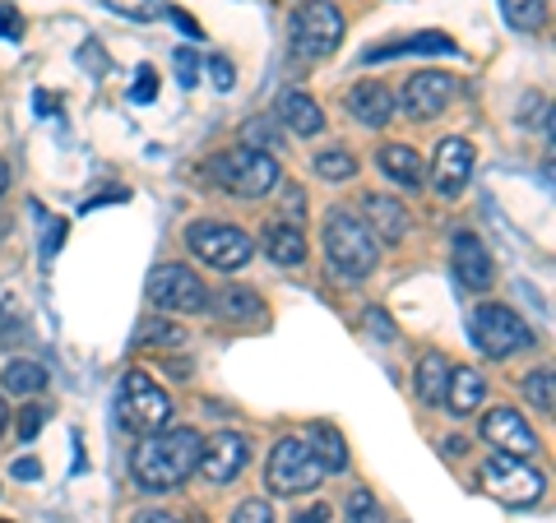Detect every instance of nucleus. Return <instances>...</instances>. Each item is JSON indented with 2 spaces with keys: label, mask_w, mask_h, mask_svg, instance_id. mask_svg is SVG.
Segmentation results:
<instances>
[{
  "label": "nucleus",
  "mask_w": 556,
  "mask_h": 523,
  "mask_svg": "<svg viewBox=\"0 0 556 523\" xmlns=\"http://www.w3.org/2000/svg\"><path fill=\"white\" fill-rule=\"evenodd\" d=\"M208 75H214V84H218L223 93H228L232 84H237V79H232V61H223V56H214V61H208Z\"/></svg>",
  "instance_id": "obj_38"
},
{
  "label": "nucleus",
  "mask_w": 556,
  "mask_h": 523,
  "mask_svg": "<svg viewBox=\"0 0 556 523\" xmlns=\"http://www.w3.org/2000/svg\"><path fill=\"white\" fill-rule=\"evenodd\" d=\"M394 107H399V98L386 89V84H376V79L357 84V89L348 93V112H353V120H362V126H367V130L390 126Z\"/></svg>",
  "instance_id": "obj_15"
},
{
  "label": "nucleus",
  "mask_w": 556,
  "mask_h": 523,
  "mask_svg": "<svg viewBox=\"0 0 556 523\" xmlns=\"http://www.w3.org/2000/svg\"><path fill=\"white\" fill-rule=\"evenodd\" d=\"M482 486L492 492L501 505H533L543 500V473H533L525 459H510V455H496L482 463Z\"/></svg>",
  "instance_id": "obj_8"
},
{
  "label": "nucleus",
  "mask_w": 556,
  "mask_h": 523,
  "mask_svg": "<svg viewBox=\"0 0 556 523\" xmlns=\"http://www.w3.org/2000/svg\"><path fill=\"white\" fill-rule=\"evenodd\" d=\"M473 343H478L492 361H506V357H515V353H525V347H533V329L519 320L510 306L486 302V306L473 310Z\"/></svg>",
  "instance_id": "obj_7"
},
{
  "label": "nucleus",
  "mask_w": 556,
  "mask_h": 523,
  "mask_svg": "<svg viewBox=\"0 0 556 523\" xmlns=\"http://www.w3.org/2000/svg\"><path fill=\"white\" fill-rule=\"evenodd\" d=\"M5 390L10 394H42L47 390V371H42V366L38 361H10L5 366Z\"/></svg>",
  "instance_id": "obj_26"
},
{
  "label": "nucleus",
  "mask_w": 556,
  "mask_h": 523,
  "mask_svg": "<svg viewBox=\"0 0 556 523\" xmlns=\"http://www.w3.org/2000/svg\"><path fill=\"white\" fill-rule=\"evenodd\" d=\"M139 523H181V519H172V514H144Z\"/></svg>",
  "instance_id": "obj_46"
},
{
  "label": "nucleus",
  "mask_w": 556,
  "mask_h": 523,
  "mask_svg": "<svg viewBox=\"0 0 556 523\" xmlns=\"http://www.w3.org/2000/svg\"><path fill=\"white\" fill-rule=\"evenodd\" d=\"M445 449H450V455H464V449H468V441H464V435H450V441H445Z\"/></svg>",
  "instance_id": "obj_44"
},
{
  "label": "nucleus",
  "mask_w": 556,
  "mask_h": 523,
  "mask_svg": "<svg viewBox=\"0 0 556 523\" xmlns=\"http://www.w3.org/2000/svg\"><path fill=\"white\" fill-rule=\"evenodd\" d=\"M292 523H329V505H311V510H298Z\"/></svg>",
  "instance_id": "obj_41"
},
{
  "label": "nucleus",
  "mask_w": 556,
  "mask_h": 523,
  "mask_svg": "<svg viewBox=\"0 0 556 523\" xmlns=\"http://www.w3.org/2000/svg\"><path fill=\"white\" fill-rule=\"evenodd\" d=\"M139 339L153 343V347H181L186 343V329L172 324V320H144V324H139Z\"/></svg>",
  "instance_id": "obj_30"
},
{
  "label": "nucleus",
  "mask_w": 556,
  "mask_h": 523,
  "mask_svg": "<svg viewBox=\"0 0 556 523\" xmlns=\"http://www.w3.org/2000/svg\"><path fill=\"white\" fill-rule=\"evenodd\" d=\"M232 523H274V510L265 500H241L232 510Z\"/></svg>",
  "instance_id": "obj_34"
},
{
  "label": "nucleus",
  "mask_w": 556,
  "mask_h": 523,
  "mask_svg": "<svg viewBox=\"0 0 556 523\" xmlns=\"http://www.w3.org/2000/svg\"><path fill=\"white\" fill-rule=\"evenodd\" d=\"M208 177H214L223 190H228V195L260 200V195H269V190L278 186V163L269 158L265 149L241 144V149L218 153V158L208 163Z\"/></svg>",
  "instance_id": "obj_4"
},
{
  "label": "nucleus",
  "mask_w": 556,
  "mask_h": 523,
  "mask_svg": "<svg viewBox=\"0 0 556 523\" xmlns=\"http://www.w3.org/2000/svg\"><path fill=\"white\" fill-rule=\"evenodd\" d=\"M144 296L159 310H204L208 306L204 283L190 269H181V265H159V269H153L149 283H144Z\"/></svg>",
  "instance_id": "obj_10"
},
{
  "label": "nucleus",
  "mask_w": 556,
  "mask_h": 523,
  "mask_svg": "<svg viewBox=\"0 0 556 523\" xmlns=\"http://www.w3.org/2000/svg\"><path fill=\"white\" fill-rule=\"evenodd\" d=\"M357 171V158L348 149H325V153H316V177H325V181H348Z\"/></svg>",
  "instance_id": "obj_28"
},
{
  "label": "nucleus",
  "mask_w": 556,
  "mask_h": 523,
  "mask_svg": "<svg viewBox=\"0 0 556 523\" xmlns=\"http://www.w3.org/2000/svg\"><path fill=\"white\" fill-rule=\"evenodd\" d=\"M20 33H24V20L14 10L0 5V38H20Z\"/></svg>",
  "instance_id": "obj_39"
},
{
  "label": "nucleus",
  "mask_w": 556,
  "mask_h": 523,
  "mask_svg": "<svg viewBox=\"0 0 556 523\" xmlns=\"http://www.w3.org/2000/svg\"><path fill=\"white\" fill-rule=\"evenodd\" d=\"M241 139H247L251 149H278L283 139H278V116L274 120H251L247 130H241Z\"/></svg>",
  "instance_id": "obj_33"
},
{
  "label": "nucleus",
  "mask_w": 556,
  "mask_h": 523,
  "mask_svg": "<svg viewBox=\"0 0 556 523\" xmlns=\"http://www.w3.org/2000/svg\"><path fill=\"white\" fill-rule=\"evenodd\" d=\"M482 398H486V385H482V375L473 371V366H459V371H450L445 380V412H455V417H473L482 408Z\"/></svg>",
  "instance_id": "obj_17"
},
{
  "label": "nucleus",
  "mask_w": 556,
  "mask_h": 523,
  "mask_svg": "<svg viewBox=\"0 0 556 523\" xmlns=\"http://www.w3.org/2000/svg\"><path fill=\"white\" fill-rule=\"evenodd\" d=\"M5 190H10V163L0 158V195H5Z\"/></svg>",
  "instance_id": "obj_45"
},
{
  "label": "nucleus",
  "mask_w": 556,
  "mask_h": 523,
  "mask_svg": "<svg viewBox=\"0 0 556 523\" xmlns=\"http://www.w3.org/2000/svg\"><path fill=\"white\" fill-rule=\"evenodd\" d=\"M265 482L274 496H302V492H316L325 482V463L316 459V449L298 435H283L274 449H269V468H265Z\"/></svg>",
  "instance_id": "obj_5"
},
{
  "label": "nucleus",
  "mask_w": 556,
  "mask_h": 523,
  "mask_svg": "<svg viewBox=\"0 0 556 523\" xmlns=\"http://www.w3.org/2000/svg\"><path fill=\"white\" fill-rule=\"evenodd\" d=\"M311 449H316V459L325 463V473H343L348 468V449H343V435L334 426H311Z\"/></svg>",
  "instance_id": "obj_24"
},
{
  "label": "nucleus",
  "mask_w": 556,
  "mask_h": 523,
  "mask_svg": "<svg viewBox=\"0 0 556 523\" xmlns=\"http://www.w3.org/2000/svg\"><path fill=\"white\" fill-rule=\"evenodd\" d=\"M455 273L464 278V288H473V292H486L492 288V255H486V246L473 237V232H459L455 237Z\"/></svg>",
  "instance_id": "obj_16"
},
{
  "label": "nucleus",
  "mask_w": 556,
  "mask_h": 523,
  "mask_svg": "<svg viewBox=\"0 0 556 523\" xmlns=\"http://www.w3.org/2000/svg\"><path fill=\"white\" fill-rule=\"evenodd\" d=\"M376 163L390 181L408 186V190H422V181H427V167H422V158H417V149H408V144H386L376 153Z\"/></svg>",
  "instance_id": "obj_21"
},
{
  "label": "nucleus",
  "mask_w": 556,
  "mask_h": 523,
  "mask_svg": "<svg viewBox=\"0 0 556 523\" xmlns=\"http://www.w3.org/2000/svg\"><path fill=\"white\" fill-rule=\"evenodd\" d=\"M251 459V445H247V435H237V431H223L214 435L204 449H200V473L204 482H214V486H228L241 468H247Z\"/></svg>",
  "instance_id": "obj_14"
},
{
  "label": "nucleus",
  "mask_w": 556,
  "mask_h": 523,
  "mask_svg": "<svg viewBox=\"0 0 556 523\" xmlns=\"http://www.w3.org/2000/svg\"><path fill=\"white\" fill-rule=\"evenodd\" d=\"M459 93V84L455 75H445V69H422V75H413L404 84V112L417 116V120H431V116H441L450 107V98Z\"/></svg>",
  "instance_id": "obj_13"
},
{
  "label": "nucleus",
  "mask_w": 556,
  "mask_h": 523,
  "mask_svg": "<svg viewBox=\"0 0 556 523\" xmlns=\"http://www.w3.org/2000/svg\"><path fill=\"white\" fill-rule=\"evenodd\" d=\"M218 316H228V320H255L260 316L255 292H247V288H223L218 292Z\"/></svg>",
  "instance_id": "obj_27"
},
{
  "label": "nucleus",
  "mask_w": 556,
  "mask_h": 523,
  "mask_svg": "<svg viewBox=\"0 0 556 523\" xmlns=\"http://www.w3.org/2000/svg\"><path fill=\"white\" fill-rule=\"evenodd\" d=\"M468 177H473V144L464 135H450L437 144V158H431V190L441 200H459Z\"/></svg>",
  "instance_id": "obj_11"
},
{
  "label": "nucleus",
  "mask_w": 556,
  "mask_h": 523,
  "mask_svg": "<svg viewBox=\"0 0 556 523\" xmlns=\"http://www.w3.org/2000/svg\"><path fill=\"white\" fill-rule=\"evenodd\" d=\"M47 422V408H24V417H20V441H33V435H38V426Z\"/></svg>",
  "instance_id": "obj_36"
},
{
  "label": "nucleus",
  "mask_w": 556,
  "mask_h": 523,
  "mask_svg": "<svg viewBox=\"0 0 556 523\" xmlns=\"http://www.w3.org/2000/svg\"><path fill=\"white\" fill-rule=\"evenodd\" d=\"M325 255H329V269H334L343 283H357L367 278L380 259V246L367 228V218L353 214V208H329L325 218Z\"/></svg>",
  "instance_id": "obj_2"
},
{
  "label": "nucleus",
  "mask_w": 556,
  "mask_h": 523,
  "mask_svg": "<svg viewBox=\"0 0 556 523\" xmlns=\"http://www.w3.org/2000/svg\"><path fill=\"white\" fill-rule=\"evenodd\" d=\"M61 241H65V222L56 218V222H51V228H47V241H42V251L51 255V251H56V246H61Z\"/></svg>",
  "instance_id": "obj_42"
},
{
  "label": "nucleus",
  "mask_w": 556,
  "mask_h": 523,
  "mask_svg": "<svg viewBox=\"0 0 556 523\" xmlns=\"http://www.w3.org/2000/svg\"><path fill=\"white\" fill-rule=\"evenodd\" d=\"M177 69H181V84L186 89H195V79H200V61H195V51H177Z\"/></svg>",
  "instance_id": "obj_37"
},
{
  "label": "nucleus",
  "mask_w": 556,
  "mask_h": 523,
  "mask_svg": "<svg viewBox=\"0 0 556 523\" xmlns=\"http://www.w3.org/2000/svg\"><path fill=\"white\" fill-rule=\"evenodd\" d=\"M265 255L274 259V265H283V269H298V265H306V237L292 228V222L274 218L265 228Z\"/></svg>",
  "instance_id": "obj_20"
},
{
  "label": "nucleus",
  "mask_w": 556,
  "mask_h": 523,
  "mask_svg": "<svg viewBox=\"0 0 556 523\" xmlns=\"http://www.w3.org/2000/svg\"><path fill=\"white\" fill-rule=\"evenodd\" d=\"M121 412H126V422L135 431L153 435V431H163L172 422V398L153 385L144 371H130L126 385H121Z\"/></svg>",
  "instance_id": "obj_9"
},
{
  "label": "nucleus",
  "mask_w": 556,
  "mask_h": 523,
  "mask_svg": "<svg viewBox=\"0 0 556 523\" xmlns=\"http://www.w3.org/2000/svg\"><path fill=\"white\" fill-rule=\"evenodd\" d=\"M288 42H292V56L306 65L334 56L343 42V14L334 10V0H306V5H298L288 24Z\"/></svg>",
  "instance_id": "obj_3"
},
{
  "label": "nucleus",
  "mask_w": 556,
  "mask_h": 523,
  "mask_svg": "<svg viewBox=\"0 0 556 523\" xmlns=\"http://www.w3.org/2000/svg\"><path fill=\"white\" fill-rule=\"evenodd\" d=\"M5 422H10V408H5V398H0V435H5Z\"/></svg>",
  "instance_id": "obj_47"
},
{
  "label": "nucleus",
  "mask_w": 556,
  "mask_h": 523,
  "mask_svg": "<svg viewBox=\"0 0 556 523\" xmlns=\"http://www.w3.org/2000/svg\"><path fill=\"white\" fill-rule=\"evenodd\" d=\"M108 10L126 14V20H135V24H149V20H159V14L167 10V0H108Z\"/></svg>",
  "instance_id": "obj_31"
},
{
  "label": "nucleus",
  "mask_w": 556,
  "mask_h": 523,
  "mask_svg": "<svg viewBox=\"0 0 556 523\" xmlns=\"http://www.w3.org/2000/svg\"><path fill=\"white\" fill-rule=\"evenodd\" d=\"M186 246L195 251L208 269H218V273L247 269L251 255H255V241L241 228H228V222H190V228H186Z\"/></svg>",
  "instance_id": "obj_6"
},
{
  "label": "nucleus",
  "mask_w": 556,
  "mask_h": 523,
  "mask_svg": "<svg viewBox=\"0 0 556 523\" xmlns=\"http://www.w3.org/2000/svg\"><path fill=\"white\" fill-rule=\"evenodd\" d=\"M501 14L506 24L519 33H538L547 24V0H501Z\"/></svg>",
  "instance_id": "obj_25"
},
{
  "label": "nucleus",
  "mask_w": 556,
  "mask_h": 523,
  "mask_svg": "<svg viewBox=\"0 0 556 523\" xmlns=\"http://www.w3.org/2000/svg\"><path fill=\"white\" fill-rule=\"evenodd\" d=\"M362 214H367L371 237H380V241H399V237L408 232V208L399 204V200H390V195H367Z\"/></svg>",
  "instance_id": "obj_19"
},
{
  "label": "nucleus",
  "mask_w": 556,
  "mask_h": 523,
  "mask_svg": "<svg viewBox=\"0 0 556 523\" xmlns=\"http://www.w3.org/2000/svg\"><path fill=\"white\" fill-rule=\"evenodd\" d=\"M200 449L204 441L195 431H153L144 435V441L135 445V455H130V473L135 482L144 486V492H172V486H181L190 473L200 468Z\"/></svg>",
  "instance_id": "obj_1"
},
{
  "label": "nucleus",
  "mask_w": 556,
  "mask_h": 523,
  "mask_svg": "<svg viewBox=\"0 0 556 523\" xmlns=\"http://www.w3.org/2000/svg\"><path fill=\"white\" fill-rule=\"evenodd\" d=\"M348 523H390V514L380 510V500L367 492V486H357V492L348 496Z\"/></svg>",
  "instance_id": "obj_29"
},
{
  "label": "nucleus",
  "mask_w": 556,
  "mask_h": 523,
  "mask_svg": "<svg viewBox=\"0 0 556 523\" xmlns=\"http://www.w3.org/2000/svg\"><path fill=\"white\" fill-rule=\"evenodd\" d=\"M417 51H441V56H455V42L445 38V33H417V38H408V42H386V47H371L367 51V65H376V61H390V56H417Z\"/></svg>",
  "instance_id": "obj_22"
},
{
  "label": "nucleus",
  "mask_w": 556,
  "mask_h": 523,
  "mask_svg": "<svg viewBox=\"0 0 556 523\" xmlns=\"http://www.w3.org/2000/svg\"><path fill=\"white\" fill-rule=\"evenodd\" d=\"M274 116L283 120L292 135H302V139H311V135H320V130H325L320 102H316V98H306V93H283V98H278V112H274Z\"/></svg>",
  "instance_id": "obj_18"
},
{
  "label": "nucleus",
  "mask_w": 556,
  "mask_h": 523,
  "mask_svg": "<svg viewBox=\"0 0 556 523\" xmlns=\"http://www.w3.org/2000/svg\"><path fill=\"white\" fill-rule=\"evenodd\" d=\"M482 441L496 445V455H510V459H533L538 455V435L515 408H492L486 412L482 417Z\"/></svg>",
  "instance_id": "obj_12"
},
{
  "label": "nucleus",
  "mask_w": 556,
  "mask_h": 523,
  "mask_svg": "<svg viewBox=\"0 0 556 523\" xmlns=\"http://www.w3.org/2000/svg\"><path fill=\"white\" fill-rule=\"evenodd\" d=\"M445 380H450V361H445L441 353H427L422 361H417L413 390H417V398H422L427 408H437L441 398H445Z\"/></svg>",
  "instance_id": "obj_23"
},
{
  "label": "nucleus",
  "mask_w": 556,
  "mask_h": 523,
  "mask_svg": "<svg viewBox=\"0 0 556 523\" xmlns=\"http://www.w3.org/2000/svg\"><path fill=\"white\" fill-rule=\"evenodd\" d=\"M14 477H24V482L42 477V463H38V459H14Z\"/></svg>",
  "instance_id": "obj_40"
},
{
  "label": "nucleus",
  "mask_w": 556,
  "mask_h": 523,
  "mask_svg": "<svg viewBox=\"0 0 556 523\" xmlns=\"http://www.w3.org/2000/svg\"><path fill=\"white\" fill-rule=\"evenodd\" d=\"M159 93V75H153L149 65H139V79H135V102H153Z\"/></svg>",
  "instance_id": "obj_35"
},
{
  "label": "nucleus",
  "mask_w": 556,
  "mask_h": 523,
  "mask_svg": "<svg viewBox=\"0 0 556 523\" xmlns=\"http://www.w3.org/2000/svg\"><path fill=\"white\" fill-rule=\"evenodd\" d=\"M172 24H177V28L186 33V38H200V28H195V20H186V14H177V10H172Z\"/></svg>",
  "instance_id": "obj_43"
},
{
  "label": "nucleus",
  "mask_w": 556,
  "mask_h": 523,
  "mask_svg": "<svg viewBox=\"0 0 556 523\" xmlns=\"http://www.w3.org/2000/svg\"><path fill=\"white\" fill-rule=\"evenodd\" d=\"M525 394H529V404H533L538 412H552V408H556V394H552V371H533V375L525 380Z\"/></svg>",
  "instance_id": "obj_32"
}]
</instances>
